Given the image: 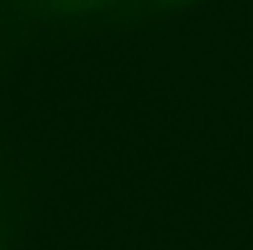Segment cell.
Wrapping results in <instances>:
<instances>
[{"mask_svg":"<svg viewBox=\"0 0 253 250\" xmlns=\"http://www.w3.org/2000/svg\"><path fill=\"white\" fill-rule=\"evenodd\" d=\"M14 250H253V135L68 140L11 132Z\"/></svg>","mask_w":253,"mask_h":250,"instance_id":"6da1fadb","label":"cell"},{"mask_svg":"<svg viewBox=\"0 0 253 250\" xmlns=\"http://www.w3.org/2000/svg\"><path fill=\"white\" fill-rule=\"evenodd\" d=\"M140 5L143 0H5L3 11L16 8L35 22L76 30L81 25H135Z\"/></svg>","mask_w":253,"mask_h":250,"instance_id":"7a4b0ae2","label":"cell"},{"mask_svg":"<svg viewBox=\"0 0 253 250\" xmlns=\"http://www.w3.org/2000/svg\"><path fill=\"white\" fill-rule=\"evenodd\" d=\"M22 223L19 186L8 172L0 170V250H14Z\"/></svg>","mask_w":253,"mask_h":250,"instance_id":"3957f363","label":"cell"},{"mask_svg":"<svg viewBox=\"0 0 253 250\" xmlns=\"http://www.w3.org/2000/svg\"><path fill=\"white\" fill-rule=\"evenodd\" d=\"M202 3V0H143L140 11H137V22L143 19H159V16H172L178 11H186L191 5Z\"/></svg>","mask_w":253,"mask_h":250,"instance_id":"277c9868","label":"cell"}]
</instances>
